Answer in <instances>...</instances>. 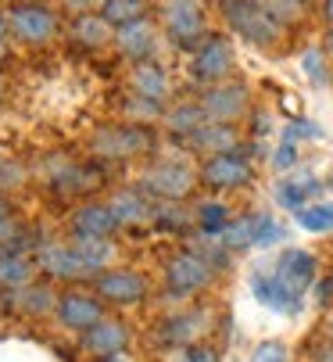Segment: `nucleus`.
Listing matches in <instances>:
<instances>
[{"instance_id": "12", "label": "nucleus", "mask_w": 333, "mask_h": 362, "mask_svg": "<svg viewBox=\"0 0 333 362\" xmlns=\"http://www.w3.org/2000/svg\"><path fill=\"white\" fill-rule=\"evenodd\" d=\"M269 269L280 276L294 294L305 298V294L315 287V280H319V258H315L312 251H305V247H284Z\"/></svg>"}, {"instance_id": "19", "label": "nucleus", "mask_w": 333, "mask_h": 362, "mask_svg": "<svg viewBox=\"0 0 333 362\" xmlns=\"http://www.w3.org/2000/svg\"><path fill=\"white\" fill-rule=\"evenodd\" d=\"M272 194H276V204H280V209L298 212V209H305L308 201H319V197L326 194V183H322L319 176H312V173L294 169V173H287V176L276 180Z\"/></svg>"}, {"instance_id": "29", "label": "nucleus", "mask_w": 333, "mask_h": 362, "mask_svg": "<svg viewBox=\"0 0 333 362\" xmlns=\"http://www.w3.org/2000/svg\"><path fill=\"white\" fill-rule=\"evenodd\" d=\"M72 247L83 255V262L93 269V273H104L115 258V244L111 237H72Z\"/></svg>"}, {"instance_id": "49", "label": "nucleus", "mask_w": 333, "mask_h": 362, "mask_svg": "<svg viewBox=\"0 0 333 362\" xmlns=\"http://www.w3.org/2000/svg\"><path fill=\"white\" fill-rule=\"evenodd\" d=\"M322 334L333 341V308H329V313H326V323H322Z\"/></svg>"}, {"instance_id": "32", "label": "nucleus", "mask_w": 333, "mask_h": 362, "mask_svg": "<svg viewBox=\"0 0 333 362\" xmlns=\"http://www.w3.org/2000/svg\"><path fill=\"white\" fill-rule=\"evenodd\" d=\"M215 240H218L222 247H226L230 255L255 247V212H251V216H233V223H230L226 230H222Z\"/></svg>"}, {"instance_id": "33", "label": "nucleus", "mask_w": 333, "mask_h": 362, "mask_svg": "<svg viewBox=\"0 0 333 362\" xmlns=\"http://www.w3.org/2000/svg\"><path fill=\"white\" fill-rule=\"evenodd\" d=\"M258 4L269 11V18L276 25H284L287 33H294V29H301L308 22V8L298 4V0H258Z\"/></svg>"}, {"instance_id": "40", "label": "nucleus", "mask_w": 333, "mask_h": 362, "mask_svg": "<svg viewBox=\"0 0 333 362\" xmlns=\"http://www.w3.org/2000/svg\"><path fill=\"white\" fill-rule=\"evenodd\" d=\"M251 362H287V348L280 341H265V344L255 348Z\"/></svg>"}, {"instance_id": "46", "label": "nucleus", "mask_w": 333, "mask_h": 362, "mask_svg": "<svg viewBox=\"0 0 333 362\" xmlns=\"http://www.w3.org/2000/svg\"><path fill=\"white\" fill-rule=\"evenodd\" d=\"M8 15H0V58H4V47H8Z\"/></svg>"}, {"instance_id": "3", "label": "nucleus", "mask_w": 333, "mask_h": 362, "mask_svg": "<svg viewBox=\"0 0 333 362\" xmlns=\"http://www.w3.org/2000/svg\"><path fill=\"white\" fill-rule=\"evenodd\" d=\"M218 15H222V22H226V29H230L237 40H244V43L265 50V54L284 50V40L291 36L284 25H276V22L269 18V11L258 4V0H237V4H222Z\"/></svg>"}, {"instance_id": "52", "label": "nucleus", "mask_w": 333, "mask_h": 362, "mask_svg": "<svg viewBox=\"0 0 333 362\" xmlns=\"http://www.w3.org/2000/svg\"><path fill=\"white\" fill-rule=\"evenodd\" d=\"M222 4H237V0H215V8H222Z\"/></svg>"}, {"instance_id": "35", "label": "nucleus", "mask_w": 333, "mask_h": 362, "mask_svg": "<svg viewBox=\"0 0 333 362\" xmlns=\"http://www.w3.org/2000/svg\"><path fill=\"white\" fill-rule=\"evenodd\" d=\"M165 108H169V105H154V100L136 97V93H126V100H122V115H126V122H140V126H154V122H161V119H165Z\"/></svg>"}, {"instance_id": "38", "label": "nucleus", "mask_w": 333, "mask_h": 362, "mask_svg": "<svg viewBox=\"0 0 333 362\" xmlns=\"http://www.w3.org/2000/svg\"><path fill=\"white\" fill-rule=\"evenodd\" d=\"M169 355H173L169 362H218L215 348H208V344H187V348H173Z\"/></svg>"}, {"instance_id": "17", "label": "nucleus", "mask_w": 333, "mask_h": 362, "mask_svg": "<svg viewBox=\"0 0 333 362\" xmlns=\"http://www.w3.org/2000/svg\"><path fill=\"white\" fill-rule=\"evenodd\" d=\"M107 204H111V212H115L119 226H126V230H140V226L154 223V197L140 183L136 187H119L107 197Z\"/></svg>"}, {"instance_id": "18", "label": "nucleus", "mask_w": 333, "mask_h": 362, "mask_svg": "<svg viewBox=\"0 0 333 362\" xmlns=\"http://www.w3.org/2000/svg\"><path fill=\"white\" fill-rule=\"evenodd\" d=\"M58 320H62V327L86 334L104 320V301L90 291H69L58 298Z\"/></svg>"}, {"instance_id": "42", "label": "nucleus", "mask_w": 333, "mask_h": 362, "mask_svg": "<svg viewBox=\"0 0 333 362\" xmlns=\"http://www.w3.org/2000/svg\"><path fill=\"white\" fill-rule=\"evenodd\" d=\"M287 133H291L294 140H301V136H308V140H319V136H322V129H319L312 119H298L294 126H287Z\"/></svg>"}, {"instance_id": "50", "label": "nucleus", "mask_w": 333, "mask_h": 362, "mask_svg": "<svg viewBox=\"0 0 333 362\" xmlns=\"http://www.w3.org/2000/svg\"><path fill=\"white\" fill-rule=\"evenodd\" d=\"M100 362H126L122 355H107V358H100Z\"/></svg>"}, {"instance_id": "6", "label": "nucleus", "mask_w": 333, "mask_h": 362, "mask_svg": "<svg viewBox=\"0 0 333 362\" xmlns=\"http://www.w3.org/2000/svg\"><path fill=\"white\" fill-rule=\"evenodd\" d=\"M140 187L154 201H194L201 180L197 169L183 158H151L147 169L140 173Z\"/></svg>"}, {"instance_id": "55", "label": "nucleus", "mask_w": 333, "mask_h": 362, "mask_svg": "<svg viewBox=\"0 0 333 362\" xmlns=\"http://www.w3.org/2000/svg\"><path fill=\"white\" fill-rule=\"evenodd\" d=\"M0 165H4V154H0Z\"/></svg>"}, {"instance_id": "34", "label": "nucleus", "mask_w": 333, "mask_h": 362, "mask_svg": "<svg viewBox=\"0 0 333 362\" xmlns=\"http://www.w3.org/2000/svg\"><path fill=\"white\" fill-rule=\"evenodd\" d=\"M301 72L312 86H329L333 83V62L322 47H305L301 50Z\"/></svg>"}, {"instance_id": "39", "label": "nucleus", "mask_w": 333, "mask_h": 362, "mask_svg": "<svg viewBox=\"0 0 333 362\" xmlns=\"http://www.w3.org/2000/svg\"><path fill=\"white\" fill-rule=\"evenodd\" d=\"M18 237H22V223L15 216H0V251L4 247L18 251Z\"/></svg>"}, {"instance_id": "41", "label": "nucleus", "mask_w": 333, "mask_h": 362, "mask_svg": "<svg viewBox=\"0 0 333 362\" xmlns=\"http://www.w3.org/2000/svg\"><path fill=\"white\" fill-rule=\"evenodd\" d=\"M312 294H315V305L329 308V305H333V273H329V276H319L315 287H312Z\"/></svg>"}, {"instance_id": "25", "label": "nucleus", "mask_w": 333, "mask_h": 362, "mask_svg": "<svg viewBox=\"0 0 333 362\" xmlns=\"http://www.w3.org/2000/svg\"><path fill=\"white\" fill-rule=\"evenodd\" d=\"M126 344H129V330H126L119 320H100L93 330H86V348H90L97 358L122 355Z\"/></svg>"}, {"instance_id": "22", "label": "nucleus", "mask_w": 333, "mask_h": 362, "mask_svg": "<svg viewBox=\"0 0 333 362\" xmlns=\"http://www.w3.org/2000/svg\"><path fill=\"white\" fill-rule=\"evenodd\" d=\"M204 122H208V115H204V108H201V100H197V97L173 100V105L165 108V119H161L165 136H169L173 144H183V140H187L190 133H197Z\"/></svg>"}, {"instance_id": "31", "label": "nucleus", "mask_w": 333, "mask_h": 362, "mask_svg": "<svg viewBox=\"0 0 333 362\" xmlns=\"http://www.w3.org/2000/svg\"><path fill=\"white\" fill-rule=\"evenodd\" d=\"M294 219L305 233H333V201H326V197L308 201L305 209L294 212Z\"/></svg>"}, {"instance_id": "48", "label": "nucleus", "mask_w": 333, "mask_h": 362, "mask_svg": "<svg viewBox=\"0 0 333 362\" xmlns=\"http://www.w3.org/2000/svg\"><path fill=\"white\" fill-rule=\"evenodd\" d=\"M322 50L329 54V62H333V29H326V40H322Z\"/></svg>"}, {"instance_id": "11", "label": "nucleus", "mask_w": 333, "mask_h": 362, "mask_svg": "<svg viewBox=\"0 0 333 362\" xmlns=\"http://www.w3.org/2000/svg\"><path fill=\"white\" fill-rule=\"evenodd\" d=\"M208 330H211V313L204 305H194V308L169 316L165 323H158V341L169 348H187V344H201Z\"/></svg>"}, {"instance_id": "8", "label": "nucleus", "mask_w": 333, "mask_h": 362, "mask_svg": "<svg viewBox=\"0 0 333 362\" xmlns=\"http://www.w3.org/2000/svg\"><path fill=\"white\" fill-rule=\"evenodd\" d=\"M190 76L201 86L237 76V47L230 33H208V40L190 54Z\"/></svg>"}, {"instance_id": "43", "label": "nucleus", "mask_w": 333, "mask_h": 362, "mask_svg": "<svg viewBox=\"0 0 333 362\" xmlns=\"http://www.w3.org/2000/svg\"><path fill=\"white\" fill-rule=\"evenodd\" d=\"M62 4H65V11H72V18H76V15L100 11V8H104V0H62Z\"/></svg>"}, {"instance_id": "10", "label": "nucleus", "mask_w": 333, "mask_h": 362, "mask_svg": "<svg viewBox=\"0 0 333 362\" xmlns=\"http://www.w3.org/2000/svg\"><path fill=\"white\" fill-rule=\"evenodd\" d=\"M147 294H151V280L140 269H104V273H97V298L104 305L129 308V305H140Z\"/></svg>"}, {"instance_id": "2", "label": "nucleus", "mask_w": 333, "mask_h": 362, "mask_svg": "<svg viewBox=\"0 0 333 362\" xmlns=\"http://www.w3.org/2000/svg\"><path fill=\"white\" fill-rule=\"evenodd\" d=\"M90 151L100 162H136V158H154L158 151V133L140 122H111L97 126L90 136Z\"/></svg>"}, {"instance_id": "44", "label": "nucleus", "mask_w": 333, "mask_h": 362, "mask_svg": "<svg viewBox=\"0 0 333 362\" xmlns=\"http://www.w3.org/2000/svg\"><path fill=\"white\" fill-rule=\"evenodd\" d=\"M312 362H333V341L326 334L312 344Z\"/></svg>"}, {"instance_id": "7", "label": "nucleus", "mask_w": 333, "mask_h": 362, "mask_svg": "<svg viewBox=\"0 0 333 362\" xmlns=\"http://www.w3.org/2000/svg\"><path fill=\"white\" fill-rule=\"evenodd\" d=\"M201 108L208 115V122H226V126H240L251 115V86L244 79H222L211 86H201L197 93Z\"/></svg>"}, {"instance_id": "20", "label": "nucleus", "mask_w": 333, "mask_h": 362, "mask_svg": "<svg viewBox=\"0 0 333 362\" xmlns=\"http://www.w3.org/2000/svg\"><path fill=\"white\" fill-rule=\"evenodd\" d=\"M129 93L147 97L154 105H173V76L158 58L154 62H140L129 69Z\"/></svg>"}, {"instance_id": "51", "label": "nucleus", "mask_w": 333, "mask_h": 362, "mask_svg": "<svg viewBox=\"0 0 333 362\" xmlns=\"http://www.w3.org/2000/svg\"><path fill=\"white\" fill-rule=\"evenodd\" d=\"M4 93H8V90H4V79H0V105H4Z\"/></svg>"}, {"instance_id": "53", "label": "nucleus", "mask_w": 333, "mask_h": 362, "mask_svg": "<svg viewBox=\"0 0 333 362\" xmlns=\"http://www.w3.org/2000/svg\"><path fill=\"white\" fill-rule=\"evenodd\" d=\"M298 4H305V8H312V4H319V0H298Z\"/></svg>"}, {"instance_id": "36", "label": "nucleus", "mask_w": 333, "mask_h": 362, "mask_svg": "<svg viewBox=\"0 0 333 362\" xmlns=\"http://www.w3.org/2000/svg\"><path fill=\"white\" fill-rule=\"evenodd\" d=\"M280 240H287V226L272 212H255V247H272Z\"/></svg>"}, {"instance_id": "28", "label": "nucleus", "mask_w": 333, "mask_h": 362, "mask_svg": "<svg viewBox=\"0 0 333 362\" xmlns=\"http://www.w3.org/2000/svg\"><path fill=\"white\" fill-rule=\"evenodd\" d=\"M29 280H33V258H25L22 251H11V247L0 251V287L18 291Z\"/></svg>"}, {"instance_id": "9", "label": "nucleus", "mask_w": 333, "mask_h": 362, "mask_svg": "<svg viewBox=\"0 0 333 362\" xmlns=\"http://www.w3.org/2000/svg\"><path fill=\"white\" fill-rule=\"evenodd\" d=\"M8 33L25 47H43L62 33V22H58V11L50 4H43V0H25V4H15L8 11Z\"/></svg>"}, {"instance_id": "37", "label": "nucleus", "mask_w": 333, "mask_h": 362, "mask_svg": "<svg viewBox=\"0 0 333 362\" xmlns=\"http://www.w3.org/2000/svg\"><path fill=\"white\" fill-rule=\"evenodd\" d=\"M269 162H272V169H276V173H284V176L298 169V162H301V154H298V140H294L287 129L280 133V144L272 147V158H269Z\"/></svg>"}, {"instance_id": "54", "label": "nucleus", "mask_w": 333, "mask_h": 362, "mask_svg": "<svg viewBox=\"0 0 333 362\" xmlns=\"http://www.w3.org/2000/svg\"><path fill=\"white\" fill-rule=\"evenodd\" d=\"M326 190H333V176H329V180H326Z\"/></svg>"}, {"instance_id": "24", "label": "nucleus", "mask_w": 333, "mask_h": 362, "mask_svg": "<svg viewBox=\"0 0 333 362\" xmlns=\"http://www.w3.org/2000/svg\"><path fill=\"white\" fill-rule=\"evenodd\" d=\"M69 36H72V43H79L83 50H104V47L115 43V25H111L100 11H90V15H76V18H72Z\"/></svg>"}, {"instance_id": "27", "label": "nucleus", "mask_w": 333, "mask_h": 362, "mask_svg": "<svg viewBox=\"0 0 333 362\" xmlns=\"http://www.w3.org/2000/svg\"><path fill=\"white\" fill-rule=\"evenodd\" d=\"M165 233H190L194 226V209H187V201H154V223Z\"/></svg>"}, {"instance_id": "47", "label": "nucleus", "mask_w": 333, "mask_h": 362, "mask_svg": "<svg viewBox=\"0 0 333 362\" xmlns=\"http://www.w3.org/2000/svg\"><path fill=\"white\" fill-rule=\"evenodd\" d=\"M11 212H15V209H11V197L0 190V216H11Z\"/></svg>"}, {"instance_id": "15", "label": "nucleus", "mask_w": 333, "mask_h": 362, "mask_svg": "<svg viewBox=\"0 0 333 362\" xmlns=\"http://www.w3.org/2000/svg\"><path fill=\"white\" fill-rule=\"evenodd\" d=\"M36 266L54 276V280H83V276H97L86 262H83V255L69 244H40L36 251Z\"/></svg>"}, {"instance_id": "45", "label": "nucleus", "mask_w": 333, "mask_h": 362, "mask_svg": "<svg viewBox=\"0 0 333 362\" xmlns=\"http://www.w3.org/2000/svg\"><path fill=\"white\" fill-rule=\"evenodd\" d=\"M319 18L326 29H333V0H319Z\"/></svg>"}, {"instance_id": "30", "label": "nucleus", "mask_w": 333, "mask_h": 362, "mask_svg": "<svg viewBox=\"0 0 333 362\" xmlns=\"http://www.w3.org/2000/svg\"><path fill=\"white\" fill-rule=\"evenodd\" d=\"M100 15L115 29H122V25H133L140 18H151V0H104Z\"/></svg>"}, {"instance_id": "1", "label": "nucleus", "mask_w": 333, "mask_h": 362, "mask_svg": "<svg viewBox=\"0 0 333 362\" xmlns=\"http://www.w3.org/2000/svg\"><path fill=\"white\" fill-rule=\"evenodd\" d=\"M161 36L180 50H194L208 40V0H154Z\"/></svg>"}, {"instance_id": "14", "label": "nucleus", "mask_w": 333, "mask_h": 362, "mask_svg": "<svg viewBox=\"0 0 333 362\" xmlns=\"http://www.w3.org/2000/svg\"><path fill=\"white\" fill-rule=\"evenodd\" d=\"M158 43H161V29L151 18H140L133 25L115 29V43L111 47H115L129 65H140V62H154L158 58Z\"/></svg>"}, {"instance_id": "16", "label": "nucleus", "mask_w": 333, "mask_h": 362, "mask_svg": "<svg viewBox=\"0 0 333 362\" xmlns=\"http://www.w3.org/2000/svg\"><path fill=\"white\" fill-rule=\"evenodd\" d=\"M251 291H255V298H258L265 308H272V313H280V316H298L301 305H305V298L294 294L269 266L251 273Z\"/></svg>"}, {"instance_id": "26", "label": "nucleus", "mask_w": 333, "mask_h": 362, "mask_svg": "<svg viewBox=\"0 0 333 362\" xmlns=\"http://www.w3.org/2000/svg\"><path fill=\"white\" fill-rule=\"evenodd\" d=\"M11 301L18 313L25 316H47L50 308H58V294L50 291V284H22L18 291H11Z\"/></svg>"}, {"instance_id": "4", "label": "nucleus", "mask_w": 333, "mask_h": 362, "mask_svg": "<svg viewBox=\"0 0 333 362\" xmlns=\"http://www.w3.org/2000/svg\"><path fill=\"white\" fill-rule=\"evenodd\" d=\"M215 276H218V269L197 247H180V251H173L169 258H165L161 284H165V294H169L173 301H190L201 291H208Z\"/></svg>"}, {"instance_id": "13", "label": "nucleus", "mask_w": 333, "mask_h": 362, "mask_svg": "<svg viewBox=\"0 0 333 362\" xmlns=\"http://www.w3.org/2000/svg\"><path fill=\"white\" fill-rule=\"evenodd\" d=\"M247 144V133L240 126H226V122H204L197 133H190L180 147L197 154V158H211V154H226Z\"/></svg>"}, {"instance_id": "5", "label": "nucleus", "mask_w": 333, "mask_h": 362, "mask_svg": "<svg viewBox=\"0 0 333 362\" xmlns=\"http://www.w3.org/2000/svg\"><path fill=\"white\" fill-rule=\"evenodd\" d=\"M255 140H247L237 151L226 154H211V158H201L197 165V180L208 194H230V190H244L255 183Z\"/></svg>"}, {"instance_id": "56", "label": "nucleus", "mask_w": 333, "mask_h": 362, "mask_svg": "<svg viewBox=\"0 0 333 362\" xmlns=\"http://www.w3.org/2000/svg\"><path fill=\"white\" fill-rule=\"evenodd\" d=\"M0 308H4V298H0Z\"/></svg>"}, {"instance_id": "23", "label": "nucleus", "mask_w": 333, "mask_h": 362, "mask_svg": "<svg viewBox=\"0 0 333 362\" xmlns=\"http://www.w3.org/2000/svg\"><path fill=\"white\" fill-rule=\"evenodd\" d=\"M194 230L197 233H204V237H218L222 230H226L230 223H233V204L222 197V194H204V197H197L194 204Z\"/></svg>"}, {"instance_id": "21", "label": "nucleus", "mask_w": 333, "mask_h": 362, "mask_svg": "<svg viewBox=\"0 0 333 362\" xmlns=\"http://www.w3.org/2000/svg\"><path fill=\"white\" fill-rule=\"evenodd\" d=\"M69 230L72 237H115L122 226L107 201H83L69 219Z\"/></svg>"}]
</instances>
